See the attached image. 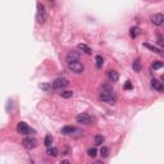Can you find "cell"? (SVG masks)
Instances as JSON below:
<instances>
[{
    "mask_svg": "<svg viewBox=\"0 0 164 164\" xmlns=\"http://www.w3.org/2000/svg\"><path fill=\"white\" fill-rule=\"evenodd\" d=\"M100 100L101 101H104V103H108V104H114L115 101H117V99H115V96H114V94H113V91L109 89L108 86H104L103 87V91L100 92Z\"/></svg>",
    "mask_w": 164,
    "mask_h": 164,
    "instance_id": "1",
    "label": "cell"
},
{
    "mask_svg": "<svg viewBox=\"0 0 164 164\" xmlns=\"http://www.w3.org/2000/svg\"><path fill=\"white\" fill-rule=\"evenodd\" d=\"M48 18V14H46V10H45V7L38 3L37 4V13H36V21L40 23V24H44L45 21Z\"/></svg>",
    "mask_w": 164,
    "mask_h": 164,
    "instance_id": "2",
    "label": "cell"
},
{
    "mask_svg": "<svg viewBox=\"0 0 164 164\" xmlns=\"http://www.w3.org/2000/svg\"><path fill=\"white\" fill-rule=\"evenodd\" d=\"M68 85H69V81H68L67 78H64V77H59V78H57L55 81L53 82V89H55V90H63V89H65Z\"/></svg>",
    "mask_w": 164,
    "mask_h": 164,
    "instance_id": "3",
    "label": "cell"
},
{
    "mask_svg": "<svg viewBox=\"0 0 164 164\" xmlns=\"http://www.w3.org/2000/svg\"><path fill=\"white\" fill-rule=\"evenodd\" d=\"M76 120L78 123H82V125H90V123H92L94 118L87 113H81V114H78L76 117Z\"/></svg>",
    "mask_w": 164,
    "mask_h": 164,
    "instance_id": "4",
    "label": "cell"
},
{
    "mask_svg": "<svg viewBox=\"0 0 164 164\" xmlns=\"http://www.w3.org/2000/svg\"><path fill=\"white\" fill-rule=\"evenodd\" d=\"M37 140L35 139V137H26V139H23V141H22V145L26 147V149H28V150H31V149H35L36 146H37Z\"/></svg>",
    "mask_w": 164,
    "mask_h": 164,
    "instance_id": "5",
    "label": "cell"
},
{
    "mask_svg": "<svg viewBox=\"0 0 164 164\" xmlns=\"http://www.w3.org/2000/svg\"><path fill=\"white\" fill-rule=\"evenodd\" d=\"M17 131H18V133H21V135H30L31 132H33V131L28 127V125H27V123H24V122H19V123H18Z\"/></svg>",
    "mask_w": 164,
    "mask_h": 164,
    "instance_id": "6",
    "label": "cell"
},
{
    "mask_svg": "<svg viewBox=\"0 0 164 164\" xmlns=\"http://www.w3.org/2000/svg\"><path fill=\"white\" fill-rule=\"evenodd\" d=\"M68 68L74 73H82L84 72V65H82V63H79V62L68 63Z\"/></svg>",
    "mask_w": 164,
    "mask_h": 164,
    "instance_id": "7",
    "label": "cell"
},
{
    "mask_svg": "<svg viewBox=\"0 0 164 164\" xmlns=\"http://www.w3.org/2000/svg\"><path fill=\"white\" fill-rule=\"evenodd\" d=\"M67 63H73V62H79V53L78 51H69L65 57Z\"/></svg>",
    "mask_w": 164,
    "mask_h": 164,
    "instance_id": "8",
    "label": "cell"
},
{
    "mask_svg": "<svg viewBox=\"0 0 164 164\" xmlns=\"http://www.w3.org/2000/svg\"><path fill=\"white\" fill-rule=\"evenodd\" d=\"M151 22L155 24V26H161L164 24V14H161V13H156V14H154L151 17Z\"/></svg>",
    "mask_w": 164,
    "mask_h": 164,
    "instance_id": "9",
    "label": "cell"
},
{
    "mask_svg": "<svg viewBox=\"0 0 164 164\" xmlns=\"http://www.w3.org/2000/svg\"><path fill=\"white\" fill-rule=\"evenodd\" d=\"M151 86H153L154 90H156V91H159V92H163V91H164V82H160V81H158V79H153V81H151Z\"/></svg>",
    "mask_w": 164,
    "mask_h": 164,
    "instance_id": "10",
    "label": "cell"
},
{
    "mask_svg": "<svg viewBox=\"0 0 164 164\" xmlns=\"http://www.w3.org/2000/svg\"><path fill=\"white\" fill-rule=\"evenodd\" d=\"M108 77H109V79H110L112 82H117L119 79V74H118L117 71H109L108 72Z\"/></svg>",
    "mask_w": 164,
    "mask_h": 164,
    "instance_id": "11",
    "label": "cell"
},
{
    "mask_svg": "<svg viewBox=\"0 0 164 164\" xmlns=\"http://www.w3.org/2000/svg\"><path fill=\"white\" fill-rule=\"evenodd\" d=\"M74 131H77V128L73 127V126H65V127L62 128V133H63V135H71V133H73Z\"/></svg>",
    "mask_w": 164,
    "mask_h": 164,
    "instance_id": "12",
    "label": "cell"
},
{
    "mask_svg": "<svg viewBox=\"0 0 164 164\" xmlns=\"http://www.w3.org/2000/svg\"><path fill=\"white\" fill-rule=\"evenodd\" d=\"M46 154L49 155V156H53V158H55L58 154H59V150L57 149V147H48V150H46Z\"/></svg>",
    "mask_w": 164,
    "mask_h": 164,
    "instance_id": "13",
    "label": "cell"
},
{
    "mask_svg": "<svg viewBox=\"0 0 164 164\" xmlns=\"http://www.w3.org/2000/svg\"><path fill=\"white\" fill-rule=\"evenodd\" d=\"M132 68H133V71H135V72H140V71H141V60H140L139 58L133 60V63H132Z\"/></svg>",
    "mask_w": 164,
    "mask_h": 164,
    "instance_id": "14",
    "label": "cell"
},
{
    "mask_svg": "<svg viewBox=\"0 0 164 164\" xmlns=\"http://www.w3.org/2000/svg\"><path fill=\"white\" fill-rule=\"evenodd\" d=\"M144 46H145V48H147V49H150V50L154 51V53H156V54H159V55H164V51L159 50L158 48H154L153 45H150V44H144Z\"/></svg>",
    "mask_w": 164,
    "mask_h": 164,
    "instance_id": "15",
    "label": "cell"
},
{
    "mask_svg": "<svg viewBox=\"0 0 164 164\" xmlns=\"http://www.w3.org/2000/svg\"><path fill=\"white\" fill-rule=\"evenodd\" d=\"M139 33H140V28H139V27H132V28L130 30V35H131L132 38H136Z\"/></svg>",
    "mask_w": 164,
    "mask_h": 164,
    "instance_id": "16",
    "label": "cell"
},
{
    "mask_svg": "<svg viewBox=\"0 0 164 164\" xmlns=\"http://www.w3.org/2000/svg\"><path fill=\"white\" fill-rule=\"evenodd\" d=\"M79 50H82L84 53H86V54H91V49L86 45V44H78V46H77Z\"/></svg>",
    "mask_w": 164,
    "mask_h": 164,
    "instance_id": "17",
    "label": "cell"
},
{
    "mask_svg": "<svg viewBox=\"0 0 164 164\" xmlns=\"http://www.w3.org/2000/svg\"><path fill=\"white\" fill-rule=\"evenodd\" d=\"M103 142H104V137L101 135H96L95 136V145H103Z\"/></svg>",
    "mask_w": 164,
    "mask_h": 164,
    "instance_id": "18",
    "label": "cell"
},
{
    "mask_svg": "<svg viewBox=\"0 0 164 164\" xmlns=\"http://www.w3.org/2000/svg\"><path fill=\"white\" fill-rule=\"evenodd\" d=\"M60 96L64 98V99H69V98L73 96V92L72 91H62L60 92Z\"/></svg>",
    "mask_w": 164,
    "mask_h": 164,
    "instance_id": "19",
    "label": "cell"
},
{
    "mask_svg": "<svg viewBox=\"0 0 164 164\" xmlns=\"http://www.w3.org/2000/svg\"><path fill=\"white\" fill-rule=\"evenodd\" d=\"M51 142H53V137H51V135H46L45 136V140H44V144H45V146H50L51 145Z\"/></svg>",
    "mask_w": 164,
    "mask_h": 164,
    "instance_id": "20",
    "label": "cell"
},
{
    "mask_svg": "<svg viewBox=\"0 0 164 164\" xmlns=\"http://www.w3.org/2000/svg\"><path fill=\"white\" fill-rule=\"evenodd\" d=\"M104 64V58L101 55H96V67L98 68H101Z\"/></svg>",
    "mask_w": 164,
    "mask_h": 164,
    "instance_id": "21",
    "label": "cell"
},
{
    "mask_svg": "<svg viewBox=\"0 0 164 164\" xmlns=\"http://www.w3.org/2000/svg\"><path fill=\"white\" fill-rule=\"evenodd\" d=\"M163 65H164V63H163V62L156 60V62H154V63L151 64V68H153V69H159V68H161Z\"/></svg>",
    "mask_w": 164,
    "mask_h": 164,
    "instance_id": "22",
    "label": "cell"
},
{
    "mask_svg": "<svg viewBox=\"0 0 164 164\" xmlns=\"http://www.w3.org/2000/svg\"><path fill=\"white\" fill-rule=\"evenodd\" d=\"M96 153H98V150L95 149V147H91V149L87 150V154H89V156H91V158H95V156H96Z\"/></svg>",
    "mask_w": 164,
    "mask_h": 164,
    "instance_id": "23",
    "label": "cell"
},
{
    "mask_svg": "<svg viewBox=\"0 0 164 164\" xmlns=\"http://www.w3.org/2000/svg\"><path fill=\"white\" fill-rule=\"evenodd\" d=\"M100 155H101L103 158H106V156L109 155V150H108V147H105V146L101 147V150H100Z\"/></svg>",
    "mask_w": 164,
    "mask_h": 164,
    "instance_id": "24",
    "label": "cell"
},
{
    "mask_svg": "<svg viewBox=\"0 0 164 164\" xmlns=\"http://www.w3.org/2000/svg\"><path fill=\"white\" fill-rule=\"evenodd\" d=\"M158 45L161 46V48H164V38L160 35H158Z\"/></svg>",
    "mask_w": 164,
    "mask_h": 164,
    "instance_id": "25",
    "label": "cell"
},
{
    "mask_svg": "<svg viewBox=\"0 0 164 164\" xmlns=\"http://www.w3.org/2000/svg\"><path fill=\"white\" fill-rule=\"evenodd\" d=\"M125 89H126V90H131V89H132V84H131V81H127V82H126Z\"/></svg>",
    "mask_w": 164,
    "mask_h": 164,
    "instance_id": "26",
    "label": "cell"
},
{
    "mask_svg": "<svg viewBox=\"0 0 164 164\" xmlns=\"http://www.w3.org/2000/svg\"><path fill=\"white\" fill-rule=\"evenodd\" d=\"M161 81H163V82H164V74H163V76H161Z\"/></svg>",
    "mask_w": 164,
    "mask_h": 164,
    "instance_id": "27",
    "label": "cell"
}]
</instances>
